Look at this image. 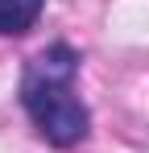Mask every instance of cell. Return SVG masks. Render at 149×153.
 Segmentation results:
<instances>
[{"label": "cell", "mask_w": 149, "mask_h": 153, "mask_svg": "<svg viewBox=\"0 0 149 153\" xmlns=\"http://www.w3.org/2000/svg\"><path fill=\"white\" fill-rule=\"evenodd\" d=\"M46 0H0V37H21L37 25Z\"/></svg>", "instance_id": "cell-2"}, {"label": "cell", "mask_w": 149, "mask_h": 153, "mask_svg": "<svg viewBox=\"0 0 149 153\" xmlns=\"http://www.w3.org/2000/svg\"><path fill=\"white\" fill-rule=\"evenodd\" d=\"M83 58L66 42H50L21 71V108L33 120L37 137L54 149H74L91 132V112L79 100L74 79Z\"/></svg>", "instance_id": "cell-1"}]
</instances>
